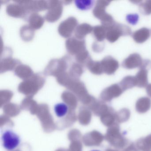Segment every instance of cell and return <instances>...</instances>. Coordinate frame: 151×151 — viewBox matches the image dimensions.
Listing matches in <instances>:
<instances>
[{"mask_svg": "<svg viewBox=\"0 0 151 151\" xmlns=\"http://www.w3.org/2000/svg\"><path fill=\"white\" fill-rule=\"evenodd\" d=\"M102 121L105 125L109 127L116 123V112L113 108L109 107L108 111L103 114Z\"/></svg>", "mask_w": 151, "mask_h": 151, "instance_id": "19", "label": "cell"}, {"mask_svg": "<svg viewBox=\"0 0 151 151\" xmlns=\"http://www.w3.org/2000/svg\"><path fill=\"white\" fill-rule=\"evenodd\" d=\"M111 1H98L96 2L93 13L96 18L101 20V23L105 22L113 19V17L106 12V9Z\"/></svg>", "mask_w": 151, "mask_h": 151, "instance_id": "6", "label": "cell"}, {"mask_svg": "<svg viewBox=\"0 0 151 151\" xmlns=\"http://www.w3.org/2000/svg\"><path fill=\"white\" fill-rule=\"evenodd\" d=\"M148 70L144 68H139V70L135 76L136 86L139 88L147 87L148 85Z\"/></svg>", "mask_w": 151, "mask_h": 151, "instance_id": "14", "label": "cell"}, {"mask_svg": "<svg viewBox=\"0 0 151 151\" xmlns=\"http://www.w3.org/2000/svg\"><path fill=\"white\" fill-rule=\"evenodd\" d=\"M91 59L87 50L83 51L76 55V60L79 64H86Z\"/></svg>", "mask_w": 151, "mask_h": 151, "instance_id": "30", "label": "cell"}, {"mask_svg": "<svg viewBox=\"0 0 151 151\" xmlns=\"http://www.w3.org/2000/svg\"><path fill=\"white\" fill-rule=\"evenodd\" d=\"M147 93L149 97L151 98V84H148L146 88Z\"/></svg>", "mask_w": 151, "mask_h": 151, "instance_id": "35", "label": "cell"}, {"mask_svg": "<svg viewBox=\"0 0 151 151\" xmlns=\"http://www.w3.org/2000/svg\"><path fill=\"white\" fill-rule=\"evenodd\" d=\"M86 66L90 71L94 75H101L104 73L101 62L95 61L91 59Z\"/></svg>", "mask_w": 151, "mask_h": 151, "instance_id": "24", "label": "cell"}, {"mask_svg": "<svg viewBox=\"0 0 151 151\" xmlns=\"http://www.w3.org/2000/svg\"><path fill=\"white\" fill-rule=\"evenodd\" d=\"M119 85L122 89L124 91L131 89L136 86V81L135 76H128L123 78L122 80L119 83Z\"/></svg>", "mask_w": 151, "mask_h": 151, "instance_id": "23", "label": "cell"}, {"mask_svg": "<svg viewBox=\"0 0 151 151\" xmlns=\"http://www.w3.org/2000/svg\"><path fill=\"white\" fill-rule=\"evenodd\" d=\"M91 151H99V150H91Z\"/></svg>", "mask_w": 151, "mask_h": 151, "instance_id": "37", "label": "cell"}, {"mask_svg": "<svg viewBox=\"0 0 151 151\" xmlns=\"http://www.w3.org/2000/svg\"><path fill=\"white\" fill-rule=\"evenodd\" d=\"M101 63L103 72L108 75L114 74L119 67V62L111 56H106Z\"/></svg>", "mask_w": 151, "mask_h": 151, "instance_id": "10", "label": "cell"}, {"mask_svg": "<svg viewBox=\"0 0 151 151\" xmlns=\"http://www.w3.org/2000/svg\"><path fill=\"white\" fill-rule=\"evenodd\" d=\"M93 30V28L90 24H83L77 26L75 30L76 37L78 39L83 40L87 34H90Z\"/></svg>", "mask_w": 151, "mask_h": 151, "instance_id": "18", "label": "cell"}, {"mask_svg": "<svg viewBox=\"0 0 151 151\" xmlns=\"http://www.w3.org/2000/svg\"><path fill=\"white\" fill-rule=\"evenodd\" d=\"M66 47L69 53L72 55H77L86 50L84 40H80L72 37L66 41Z\"/></svg>", "mask_w": 151, "mask_h": 151, "instance_id": "7", "label": "cell"}, {"mask_svg": "<svg viewBox=\"0 0 151 151\" xmlns=\"http://www.w3.org/2000/svg\"><path fill=\"white\" fill-rule=\"evenodd\" d=\"M16 76L24 80H26L30 78L33 75L32 70L27 65H19L15 69Z\"/></svg>", "mask_w": 151, "mask_h": 151, "instance_id": "17", "label": "cell"}, {"mask_svg": "<svg viewBox=\"0 0 151 151\" xmlns=\"http://www.w3.org/2000/svg\"><path fill=\"white\" fill-rule=\"evenodd\" d=\"M139 150L136 147V145L134 143H132L130 144L126 148L124 149V151H139Z\"/></svg>", "mask_w": 151, "mask_h": 151, "instance_id": "34", "label": "cell"}, {"mask_svg": "<svg viewBox=\"0 0 151 151\" xmlns=\"http://www.w3.org/2000/svg\"><path fill=\"white\" fill-rule=\"evenodd\" d=\"M1 139L3 148L8 151L16 150L21 143L19 134L10 128L5 129L1 132Z\"/></svg>", "mask_w": 151, "mask_h": 151, "instance_id": "2", "label": "cell"}, {"mask_svg": "<svg viewBox=\"0 0 151 151\" xmlns=\"http://www.w3.org/2000/svg\"><path fill=\"white\" fill-rule=\"evenodd\" d=\"M151 151V150H150V151Z\"/></svg>", "mask_w": 151, "mask_h": 151, "instance_id": "38", "label": "cell"}, {"mask_svg": "<svg viewBox=\"0 0 151 151\" xmlns=\"http://www.w3.org/2000/svg\"><path fill=\"white\" fill-rule=\"evenodd\" d=\"M77 24V21L75 17H69L59 25L58 28L59 33L63 37H69L76 29H75Z\"/></svg>", "mask_w": 151, "mask_h": 151, "instance_id": "8", "label": "cell"}, {"mask_svg": "<svg viewBox=\"0 0 151 151\" xmlns=\"http://www.w3.org/2000/svg\"><path fill=\"white\" fill-rule=\"evenodd\" d=\"M75 4L78 9L82 10H86L91 9L94 1L91 0H77L75 1Z\"/></svg>", "mask_w": 151, "mask_h": 151, "instance_id": "29", "label": "cell"}, {"mask_svg": "<svg viewBox=\"0 0 151 151\" xmlns=\"http://www.w3.org/2000/svg\"><path fill=\"white\" fill-rule=\"evenodd\" d=\"M106 29V39L111 43H114L122 36H129L132 33L131 29L129 27L116 22Z\"/></svg>", "mask_w": 151, "mask_h": 151, "instance_id": "3", "label": "cell"}, {"mask_svg": "<svg viewBox=\"0 0 151 151\" xmlns=\"http://www.w3.org/2000/svg\"><path fill=\"white\" fill-rule=\"evenodd\" d=\"M139 12L145 15L151 14V0L142 2L139 5Z\"/></svg>", "mask_w": 151, "mask_h": 151, "instance_id": "31", "label": "cell"}, {"mask_svg": "<svg viewBox=\"0 0 151 151\" xmlns=\"http://www.w3.org/2000/svg\"><path fill=\"white\" fill-rule=\"evenodd\" d=\"M68 58L64 56L61 59L52 60L49 63L44 71L45 76L56 77L66 72L68 67Z\"/></svg>", "mask_w": 151, "mask_h": 151, "instance_id": "4", "label": "cell"}, {"mask_svg": "<svg viewBox=\"0 0 151 151\" xmlns=\"http://www.w3.org/2000/svg\"><path fill=\"white\" fill-rule=\"evenodd\" d=\"M48 3V12L46 14L45 18L48 22H53L57 21L62 14V3L58 1H50Z\"/></svg>", "mask_w": 151, "mask_h": 151, "instance_id": "5", "label": "cell"}, {"mask_svg": "<svg viewBox=\"0 0 151 151\" xmlns=\"http://www.w3.org/2000/svg\"><path fill=\"white\" fill-rule=\"evenodd\" d=\"M106 151H119L117 150H115V149H112V148H108Z\"/></svg>", "mask_w": 151, "mask_h": 151, "instance_id": "36", "label": "cell"}, {"mask_svg": "<svg viewBox=\"0 0 151 151\" xmlns=\"http://www.w3.org/2000/svg\"><path fill=\"white\" fill-rule=\"evenodd\" d=\"M150 36V30L146 28H142L136 31L132 35L133 40L137 44L145 43Z\"/></svg>", "mask_w": 151, "mask_h": 151, "instance_id": "15", "label": "cell"}, {"mask_svg": "<svg viewBox=\"0 0 151 151\" xmlns=\"http://www.w3.org/2000/svg\"><path fill=\"white\" fill-rule=\"evenodd\" d=\"M124 91L118 84H114L104 89L101 94V98L106 102H109L115 98L121 96Z\"/></svg>", "mask_w": 151, "mask_h": 151, "instance_id": "9", "label": "cell"}, {"mask_svg": "<svg viewBox=\"0 0 151 151\" xmlns=\"http://www.w3.org/2000/svg\"><path fill=\"white\" fill-rule=\"evenodd\" d=\"M34 30L29 25H24L23 26L20 30L21 38L24 41H31L34 37Z\"/></svg>", "mask_w": 151, "mask_h": 151, "instance_id": "25", "label": "cell"}, {"mask_svg": "<svg viewBox=\"0 0 151 151\" xmlns=\"http://www.w3.org/2000/svg\"><path fill=\"white\" fill-rule=\"evenodd\" d=\"M136 146L139 150L147 151L151 150V134L145 137L141 138L137 140Z\"/></svg>", "mask_w": 151, "mask_h": 151, "instance_id": "21", "label": "cell"}, {"mask_svg": "<svg viewBox=\"0 0 151 151\" xmlns=\"http://www.w3.org/2000/svg\"><path fill=\"white\" fill-rule=\"evenodd\" d=\"M29 25L33 29H40L43 25L44 19L42 17L34 13L30 16L29 18Z\"/></svg>", "mask_w": 151, "mask_h": 151, "instance_id": "20", "label": "cell"}, {"mask_svg": "<svg viewBox=\"0 0 151 151\" xmlns=\"http://www.w3.org/2000/svg\"><path fill=\"white\" fill-rule=\"evenodd\" d=\"M0 64V70L2 73L16 68L18 65H20L21 62L18 60L13 59L11 57H8L1 60Z\"/></svg>", "mask_w": 151, "mask_h": 151, "instance_id": "13", "label": "cell"}, {"mask_svg": "<svg viewBox=\"0 0 151 151\" xmlns=\"http://www.w3.org/2000/svg\"><path fill=\"white\" fill-rule=\"evenodd\" d=\"M6 12L9 15L18 18L24 17L28 13L24 7L19 3H12L8 5L7 7Z\"/></svg>", "mask_w": 151, "mask_h": 151, "instance_id": "12", "label": "cell"}, {"mask_svg": "<svg viewBox=\"0 0 151 151\" xmlns=\"http://www.w3.org/2000/svg\"><path fill=\"white\" fill-rule=\"evenodd\" d=\"M130 116V111L128 109L123 108L116 112V122L122 123L127 122Z\"/></svg>", "mask_w": 151, "mask_h": 151, "instance_id": "28", "label": "cell"}, {"mask_svg": "<svg viewBox=\"0 0 151 151\" xmlns=\"http://www.w3.org/2000/svg\"><path fill=\"white\" fill-rule=\"evenodd\" d=\"M93 51L96 52H100L103 51L104 48V45L103 44H99V42H95L93 45Z\"/></svg>", "mask_w": 151, "mask_h": 151, "instance_id": "33", "label": "cell"}, {"mask_svg": "<svg viewBox=\"0 0 151 151\" xmlns=\"http://www.w3.org/2000/svg\"><path fill=\"white\" fill-rule=\"evenodd\" d=\"M143 60L141 56L139 54H132L123 61L122 66L127 69H133L139 68Z\"/></svg>", "mask_w": 151, "mask_h": 151, "instance_id": "11", "label": "cell"}, {"mask_svg": "<svg viewBox=\"0 0 151 151\" xmlns=\"http://www.w3.org/2000/svg\"><path fill=\"white\" fill-rule=\"evenodd\" d=\"M69 111V107L64 102L57 103L54 106V112L58 118H62L68 114Z\"/></svg>", "mask_w": 151, "mask_h": 151, "instance_id": "22", "label": "cell"}, {"mask_svg": "<svg viewBox=\"0 0 151 151\" xmlns=\"http://www.w3.org/2000/svg\"><path fill=\"white\" fill-rule=\"evenodd\" d=\"M93 32L94 37L98 42H102L106 38V30L102 25H98L93 27Z\"/></svg>", "mask_w": 151, "mask_h": 151, "instance_id": "26", "label": "cell"}, {"mask_svg": "<svg viewBox=\"0 0 151 151\" xmlns=\"http://www.w3.org/2000/svg\"><path fill=\"white\" fill-rule=\"evenodd\" d=\"M151 107V100L147 97L139 98L136 103V111L139 114L146 113Z\"/></svg>", "mask_w": 151, "mask_h": 151, "instance_id": "16", "label": "cell"}, {"mask_svg": "<svg viewBox=\"0 0 151 151\" xmlns=\"http://www.w3.org/2000/svg\"><path fill=\"white\" fill-rule=\"evenodd\" d=\"M139 17L137 14H129L127 15L126 20L127 22L132 25H135L137 24Z\"/></svg>", "mask_w": 151, "mask_h": 151, "instance_id": "32", "label": "cell"}, {"mask_svg": "<svg viewBox=\"0 0 151 151\" xmlns=\"http://www.w3.org/2000/svg\"><path fill=\"white\" fill-rule=\"evenodd\" d=\"M83 72V66L79 63H74L70 68L69 74L73 79H79Z\"/></svg>", "mask_w": 151, "mask_h": 151, "instance_id": "27", "label": "cell"}, {"mask_svg": "<svg viewBox=\"0 0 151 151\" xmlns=\"http://www.w3.org/2000/svg\"><path fill=\"white\" fill-rule=\"evenodd\" d=\"M106 139L111 146L117 149L124 148L129 143L128 139L121 132L120 127L117 123L108 129Z\"/></svg>", "mask_w": 151, "mask_h": 151, "instance_id": "1", "label": "cell"}]
</instances>
